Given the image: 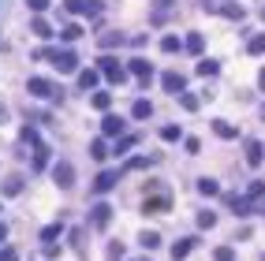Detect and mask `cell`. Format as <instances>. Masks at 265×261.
Segmentation results:
<instances>
[{
    "instance_id": "cell-1",
    "label": "cell",
    "mask_w": 265,
    "mask_h": 261,
    "mask_svg": "<svg viewBox=\"0 0 265 261\" xmlns=\"http://www.w3.org/2000/svg\"><path fill=\"white\" fill-rule=\"evenodd\" d=\"M49 60L56 64V71H75V67H79V56L71 53V49H60V53L53 49V53H49Z\"/></svg>"
},
{
    "instance_id": "cell-2",
    "label": "cell",
    "mask_w": 265,
    "mask_h": 261,
    "mask_svg": "<svg viewBox=\"0 0 265 261\" xmlns=\"http://www.w3.org/2000/svg\"><path fill=\"white\" fill-rule=\"evenodd\" d=\"M27 90H30V93H38V97H56V101L64 97V93H60L56 86H49L45 79H30V82H27Z\"/></svg>"
},
{
    "instance_id": "cell-3",
    "label": "cell",
    "mask_w": 265,
    "mask_h": 261,
    "mask_svg": "<svg viewBox=\"0 0 265 261\" xmlns=\"http://www.w3.org/2000/svg\"><path fill=\"white\" fill-rule=\"evenodd\" d=\"M101 71H105V79H108V82H116V86H119V82L127 79L124 71H119V64L112 60V56H101Z\"/></svg>"
},
{
    "instance_id": "cell-4",
    "label": "cell",
    "mask_w": 265,
    "mask_h": 261,
    "mask_svg": "<svg viewBox=\"0 0 265 261\" xmlns=\"http://www.w3.org/2000/svg\"><path fill=\"white\" fill-rule=\"evenodd\" d=\"M53 179H56V183H60V187L67 191V187L75 183V168H71L67 161H60V164H56V172H53Z\"/></svg>"
},
{
    "instance_id": "cell-5",
    "label": "cell",
    "mask_w": 265,
    "mask_h": 261,
    "mask_svg": "<svg viewBox=\"0 0 265 261\" xmlns=\"http://www.w3.org/2000/svg\"><path fill=\"white\" fill-rule=\"evenodd\" d=\"M127 67L135 71V75H138L142 82H150V79H153V67H150V60H142V56H135V60H131Z\"/></svg>"
},
{
    "instance_id": "cell-6",
    "label": "cell",
    "mask_w": 265,
    "mask_h": 261,
    "mask_svg": "<svg viewBox=\"0 0 265 261\" xmlns=\"http://www.w3.org/2000/svg\"><path fill=\"white\" fill-rule=\"evenodd\" d=\"M101 130H105L108 138L124 135V116H105V123H101Z\"/></svg>"
},
{
    "instance_id": "cell-7",
    "label": "cell",
    "mask_w": 265,
    "mask_h": 261,
    "mask_svg": "<svg viewBox=\"0 0 265 261\" xmlns=\"http://www.w3.org/2000/svg\"><path fill=\"white\" fill-rule=\"evenodd\" d=\"M168 93H183V75H176V71H168V75L161 79Z\"/></svg>"
},
{
    "instance_id": "cell-8",
    "label": "cell",
    "mask_w": 265,
    "mask_h": 261,
    "mask_svg": "<svg viewBox=\"0 0 265 261\" xmlns=\"http://www.w3.org/2000/svg\"><path fill=\"white\" fill-rule=\"evenodd\" d=\"M261 157H265L261 142H247V164H261Z\"/></svg>"
},
{
    "instance_id": "cell-9",
    "label": "cell",
    "mask_w": 265,
    "mask_h": 261,
    "mask_svg": "<svg viewBox=\"0 0 265 261\" xmlns=\"http://www.w3.org/2000/svg\"><path fill=\"white\" fill-rule=\"evenodd\" d=\"M108 217H112V209H108V205H93V213H90V220L98 224V228H105Z\"/></svg>"
},
{
    "instance_id": "cell-10",
    "label": "cell",
    "mask_w": 265,
    "mask_h": 261,
    "mask_svg": "<svg viewBox=\"0 0 265 261\" xmlns=\"http://www.w3.org/2000/svg\"><path fill=\"white\" fill-rule=\"evenodd\" d=\"M93 187H98L101 194H105V191H112V187H116V172H101V175H98V183H93Z\"/></svg>"
},
{
    "instance_id": "cell-11",
    "label": "cell",
    "mask_w": 265,
    "mask_h": 261,
    "mask_svg": "<svg viewBox=\"0 0 265 261\" xmlns=\"http://www.w3.org/2000/svg\"><path fill=\"white\" fill-rule=\"evenodd\" d=\"M19 191H22V175H8V179H4V194L15 198Z\"/></svg>"
},
{
    "instance_id": "cell-12",
    "label": "cell",
    "mask_w": 265,
    "mask_h": 261,
    "mask_svg": "<svg viewBox=\"0 0 265 261\" xmlns=\"http://www.w3.org/2000/svg\"><path fill=\"white\" fill-rule=\"evenodd\" d=\"M60 235H64V228H60V224H49V228H41V243H53Z\"/></svg>"
},
{
    "instance_id": "cell-13",
    "label": "cell",
    "mask_w": 265,
    "mask_h": 261,
    "mask_svg": "<svg viewBox=\"0 0 265 261\" xmlns=\"http://www.w3.org/2000/svg\"><path fill=\"white\" fill-rule=\"evenodd\" d=\"M190 250H195V239H183V243H176V246H172V257H187Z\"/></svg>"
},
{
    "instance_id": "cell-14",
    "label": "cell",
    "mask_w": 265,
    "mask_h": 261,
    "mask_svg": "<svg viewBox=\"0 0 265 261\" xmlns=\"http://www.w3.org/2000/svg\"><path fill=\"white\" fill-rule=\"evenodd\" d=\"M247 53H250V56H258V53H265V34H254V38H250V45H247Z\"/></svg>"
},
{
    "instance_id": "cell-15",
    "label": "cell",
    "mask_w": 265,
    "mask_h": 261,
    "mask_svg": "<svg viewBox=\"0 0 265 261\" xmlns=\"http://www.w3.org/2000/svg\"><path fill=\"white\" fill-rule=\"evenodd\" d=\"M202 49H206V41H202V34H190V38H187V53H202Z\"/></svg>"
},
{
    "instance_id": "cell-16",
    "label": "cell",
    "mask_w": 265,
    "mask_h": 261,
    "mask_svg": "<svg viewBox=\"0 0 265 261\" xmlns=\"http://www.w3.org/2000/svg\"><path fill=\"white\" fill-rule=\"evenodd\" d=\"M213 130H216L221 138H235V127H232V123H224V120H216V123H213Z\"/></svg>"
},
{
    "instance_id": "cell-17",
    "label": "cell",
    "mask_w": 265,
    "mask_h": 261,
    "mask_svg": "<svg viewBox=\"0 0 265 261\" xmlns=\"http://www.w3.org/2000/svg\"><path fill=\"white\" fill-rule=\"evenodd\" d=\"M108 105H112V97H108L105 90H98V93H93V109H101V112H105Z\"/></svg>"
},
{
    "instance_id": "cell-18",
    "label": "cell",
    "mask_w": 265,
    "mask_h": 261,
    "mask_svg": "<svg viewBox=\"0 0 265 261\" xmlns=\"http://www.w3.org/2000/svg\"><path fill=\"white\" fill-rule=\"evenodd\" d=\"M34 34H41V38H53V27L45 19H34Z\"/></svg>"
},
{
    "instance_id": "cell-19",
    "label": "cell",
    "mask_w": 265,
    "mask_h": 261,
    "mask_svg": "<svg viewBox=\"0 0 265 261\" xmlns=\"http://www.w3.org/2000/svg\"><path fill=\"white\" fill-rule=\"evenodd\" d=\"M45 161H49V149L38 146V149H34V168H45Z\"/></svg>"
},
{
    "instance_id": "cell-20",
    "label": "cell",
    "mask_w": 265,
    "mask_h": 261,
    "mask_svg": "<svg viewBox=\"0 0 265 261\" xmlns=\"http://www.w3.org/2000/svg\"><path fill=\"white\" fill-rule=\"evenodd\" d=\"M150 112H153V105H150V101H138V105H135V120H146Z\"/></svg>"
},
{
    "instance_id": "cell-21",
    "label": "cell",
    "mask_w": 265,
    "mask_h": 261,
    "mask_svg": "<svg viewBox=\"0 0 265 261\" xmlns=\"http://www.w3.org/2000/svg\"><path fill=\"white\" fill-rule=\"evenodd\" d=\"M198 75H202V79H206V75H216V60H202V64H198Z\"/></svg>"
},
{
    "instance_id": "cell-22",
    "label": "cell",
    "mask_w": 265,
    "mask_h": 261,
    "mask_svg": "<svg viewBox=\"0 0 265 261\" xmlns=\"http://www.w3.org/2000/svg\"><path fill=\"white\" fill-rule=\"evenodd\" d=\"M64 8L75 11V15H82V11H86V0H64Z\"/></svg>"
},
{
    "instance_id": "cell-23",
    "label": "cell",
    "mask_w": 265,
    "mask_h": 261,
    "mask_svg": "<svg viewBox=\"0 0 265 261\" xmlns=\"http://www.w3.org/2000/svg\"><path fill=\"white\" fill-rule=\"evenodd\" d=\"M161 49H164V53H179V38H172V34H168V38L161 41Z\"/></svg>"
},
{
    "instance_id": "cell-24",
    "label": "cell",
    "mask_w": 265,
    "mask_h": 261,
    "mask_svg": "<svg viewBox=\"0 0 265 261\" xmlns=\"http://www.w3.org/2000/svg\"><path fill=\"white\" fill-rule=\"evenodd\" d=\"M179 135H183L179 127H164V130H161V138H164V142H179Z\"/></svg>"
},
{
    "instance_id": "cell-25",
    "label": "cell",
    "mask_w": 265,
    "mask_h": 261,
    "mask_svg": "<svg viewBox=\"0 0 265 261\" xmlns=\"http://www.w3.org/2000/svg\"><path fill=\"white\" fill-rule=\"evenodd\" d=\"M82 15H93V19H98V15H101V0H86V11H82Z\"/></svg>"
},
{
    "instance_id": "cell-26",
    "label": "cell",
    "mask_w": 265,
    "mask_h": 261,
    "mask_svg": "<svg viewBox=\"0 0 265 261\" xmlns=\"http://www.w3.org/2000/svg\"><path fill=\"white\" fill-rule=\"evenodd\" d=\"M82 90H98V75H93V71L82 75Z\"/></svg>"
},
{
    "instance_id": "cell-27",
    "label": "cell",
    "mask_w": 265,
    "mask_h": 261,
    "mask_svg": "<svg viewBox=\"0 0 265 261\" xmlns=\"http://www.w3.org/2000/svg\"><path fill=\"white\" fill-rule=\"evenodd\" d=\"M179 101H183V109H187V112H195V109H198V97H195V93H183Z\"/></svg>"
},
{
    "instance_id": "cell-28",
    "label": "cell",
    "mask_w": 265,
    "mask_h": 261,
    "mask_svg": "<svg viewBox=\"0 0 265 261\" xmlns=\"http://www.w3.org/2000/svg\"><path fill=\"white\" fill-rule=\"evenodd\" d=\"M157 243H161L157 231H142V246H157Z\"/></svg>"
},
{
    "instance_id": "cell-29",
    "label": "cell",
    "mask_w": 265,
    "mask_h": 261,
    "mask_svg": "<svg viewBox=\"0 0 265 261\" xmlns=\"http://www.w3.org/2000/svg\"><path fill=\"white\" fill-rule=\"evenodd\" d=\"M108 261H124V246H119V243L108 246Z\"/></svg>"
},
{
    "instance_id": "cell-30",
    "label": "cell",
    "mask_w": 265,
    "mask_h": 261,
    "mask_svg": "<svg viewBox=\"0 0 265 261\" xmlns=\"http://www.w3.org/2000/svg\"><path fill=\"white\" fill-rule=\"evenodd\" d=\"M198 191H202V194H216V179H202Z\"/></svg>"
},
{
    "instance_id": "cell-31",
    "label": "cell",
    "mask_w": 265,
    "mask_h": 261,
    "mask_svg": "<svg viewBox=\"0 0 265 261\" xmlns=\"http://www.w3.org/2000/svg\"><path fill=\"white\" fill-rule=\"evenodd\" d=\"M198 224H202V228H213V224H216V217H213V213H202V217H198Z\"/></svg>"
},
{
    "instance_id": "cell-32",
    "label": "cell",
    "mask_w": 265,
    "mask_h": 261,
    "mask_svg": "<svg viewBox=\"0 0 265 261\" xmlns=\"http://www.w3.org/2000/svg\"><path fill=\"white\" fill-rule=\"evenodd\" d=\"M90 153H93V157L101 161V157H105V142H93V146H90Z\"/></svg>"
},
{
    "instance_id": "cell-33",
    "label": "cell",
    "mask_w": 265,
    "mask_h": 261,
    "mask_svg": "<svg viewBox=\"0 0 265 261\" xmlns=\"http://www.w3.org/2000/svg\"><path fill=\"white\" fill-rule=\"evenodd\" d=\"M64 38H67V41H75V38H82V30H79V27H67V30H64Z\"/></svg>"
},
{
    "instance_id": "cell-34",
    "label": "cell",
    "mask_w": 265,
    "mask_h": 261,
    "mask_svg": "<svg viewBox=\"0 0 265 261\" xmlns=\"http://www.w3.org/2000/svg\"><path fill=\"white\" fill-rule=\"evenodd\" d=\"M232 257H235V254L228 250V246H221V250H216V261H232Z\"/></svg>"
},
{
    "instance_id": "cell-35",
    "label": "cell",
    "mask_w": 265,
    "mask_h": 261,
    "mask_svg": "<svg viewBox=\"0 0 265 261\" xmlns=\"http://www.w3.org/2000/svg\"><path fill=\"white\" fill-rule=\"evenodd\" d=\"M0 261H19V254H15V250H4V254H0Z\"/></svg>"
},
{
    "instance_id": "cell-36",
    "label": "cell",
    "mask_w": 265,
    "mask_h": 261,
    "mask_svg": "<svg viewBox=\"0 0 265 261\" xmlns=\"http://www.w3.org/2000/svg\"><path fill=\"white\" fill-rule=\"evenodd\" d=\"M30 8L34 11H45V0H30Z\"/></svg>"
},
{
    "instance_id": "cell-37",
    "label": "cell",
    "mask_w": 265,
    "mask_h": 261,
    "mask_svg": "<svg viewBox=\"0 0 265 261\" xmlns=\"http://www.w3.org/2000/svg\"><path fill=\"white\" fill-rule=\"evenodd\" d=\"M8 239V224H0V243H4Z\"/></svg>"
},
{
    "instance_id": "cell-38",
    "label": "cell",
    "mask_w": 265,
    "mask_h": 261,
    "mask_svg": "<svg viewBox=\"0 0 265 261\" xmlns=\"http://www.w3.org/2000/svg\"><path fill=\"white\" fill-rule=\"evenodd\" d=\"M258 86H261V90H265V71H261V75H258Z\"/></svg>"
},
{
    "instance_id": "cell-39",
    "label": "cell",
    "mask_w": 265,
    "mask_h": 261,
    "mask_svg": "<svg viewBox=\"0 0 265 261\" xmlns=\"http://www.w3.org/2000/svg\"><path fill=\"white\" fill-rule=\"evenodd\" d=\"M4 116H8V112H4V109H0V120H4Z\"/></svg>"
},
{
    "instance_id": "cell-40",
    "label": "cell",
    "mask_w": 265,
    "mask_h": 261,
    "mask_svg": "<svg viewBox=\"0 0 265 261\" xmlns=\"http://www.w3.org/2000/svg\"><path fill=\"white\" fill-rule=\"evenodd\" d=\"M138 261H146V257H138Z\"/></svg>"
},
{
    "instance_id": "cell-41",
    "label": "cell",
    "mask_w": 265,
    "mask_h": 261,
    "mask_svg": "<svg viewBox=\"0 0 265 261\" xmlns=\"http://www.w3.org/2000/svg\"><path fill=\"white\" fill-rule=\"evenodd\" d=\"M261 116H265V109H261Z\"/></svg>"
},
{
    "instance_id": "cell-42",
    "label": "cell",
    "mask_w": 265,
    "mask_h": 261,
    "mask_svg": "<svg viewBox=\"0 0 265 261\" xmlns=\"http://www.w3.org/2000/svg\"><path fill=\"white\" fill-rule=\"evenodd\" d=\"M261 15H265V11H261Z\"/></svg>"
}]
</instances>
